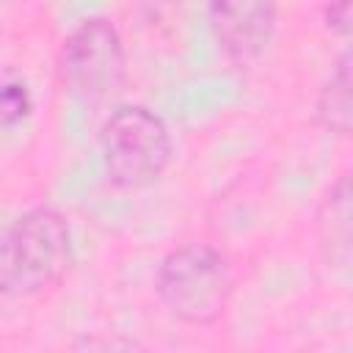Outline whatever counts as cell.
I'll return each instance as SVG.
<instances>
[{
    "instance_id": "cell-7",
    "label": "cell",
    "mask_w": 353,
    "mask_h": 353,
    "mask_svg": "<svg viewBox=\"0 0 353 353\" xmlns=\"http://www.w3.org/2000/svg\"><path fill=\"white\" fill-rule=\"evenodd\" d=\"M317 124L339 138H353V44L342 50L331 74L325 77L317 102Z\"/></svg>"
},
{
    "instance_id": "cell-3",
    "label": "cell",
    "mask_w": 353,
    "mask_h": 353,
    "mask_svg": "<svg viewBox=\"0 0 353 353\" xmlns=\"http://www.w3.org/2000/svg\"><path fill=\"white\" fill-rule=\"evenodd\" d=\"M99 149L108 179L116 188L138 190L157 182L174 154L165 119L146 105H119L99 127Z\"/></svg>"
},
{
    "instance_id": "cell-5",
    "label": "cell",
    "mask_w": 353,
    "mask_h": 353,
    "mask_svg": "<svg viewBox=\"0 0 353 353\" xmlns=\"http://www.w3.org/2000/svg\"><path fill=\"white\" fill-rule=\"evenodd\" d=\"M279 22V0H207V25L218 50L234 63L256 61Z\"/></svg>"
},
{
    "instance_id": "cell-6",
    "label": "cell",
    "mask_w": 353,
    "mask_h": 353,
    "mask_svg": "<svg viewBox=\"0 0 353 353\" xmlns=\"http://www.w3.org/2000/svg\"><path fill=\"white\" fill-rule=\"evenodd\" d=\"M314 237L328 265H353V171L336 176L325 190L314 215Z\"/></svg>"
},
{
    "instance_id": "cell-4",
    "label": "cell",
    "mask_w": 353,
    "mask_h": 353,
    "mask_svg": "<svg viewBox=\"0 0 353 353\" xmlns=\"http://www.w3.org/2000/svg\"><path fill=\"white\" fill-rule=\"evenodd\" d=\"M58 77L77 102L91 108L121 94L127 83V50L108 17H85L66 33Z\"/></svg>"
},
{
    "instance_id": "cell-8",
    "label": "cell",
    "mask_w": 353,
    "mask_h": 353,
    "mask_svg": "<svg viewBox=\"0 0 353 353\" xmlns=\"http://www.w3.org/2000/svg\"><path fill=\"white\" fill-rule=\"evenodd\" d=\"M33 113V94L19 74H6L3 77V91H0V124L3 130H14L17 124L28 121Z\"/></svg>"
},
{
    "instance_id": "cell-9",
    "label": "cell",
    "mask_w": 353,
    "mask_h": 353,
    "mask_svg": "<svg viewBox=\"0 0 353 353\" xmlns=\"http://www.w3.org/2000/svg\"><path fill=\"white\" fill-rule=\"evenodd\" d=\"M320 14L328 33L339 39L353 36V0H323Z\"/></svg>"
},
{
    "instance_id": "cell-1",
    "label": "cell",
    "mask_w": 353,
    "mask_h": 353,
    "mask_svg": "<svg viewBox=\"0 0 353 353\" xmlns=\"http://www.w3.org/2000/svg\"><path fill=\"white\" fill-rule=\"evenodd\" d=\"M72 229L61 210L30 207L0 240V290L6 298H33L55 287L72 268Z\"/></svg>"
},
{
    "instance_id": "cell-2",
    "label": "cell",
    "mask_w": 353,
    "mask_h": 353,
    "mask_svg": "<svg viewBox=\"0 0 353 353\" xmlns=\"http://www.w3.org/2000/svg\"><path fill=\"white\" fill-rule=\"evenodd\" d=\"M163 309L193 328L215 325L232 301L234 279L226 256L210 243H188L160 259L154 279Z\"/></svg>"
}]
</instances>
